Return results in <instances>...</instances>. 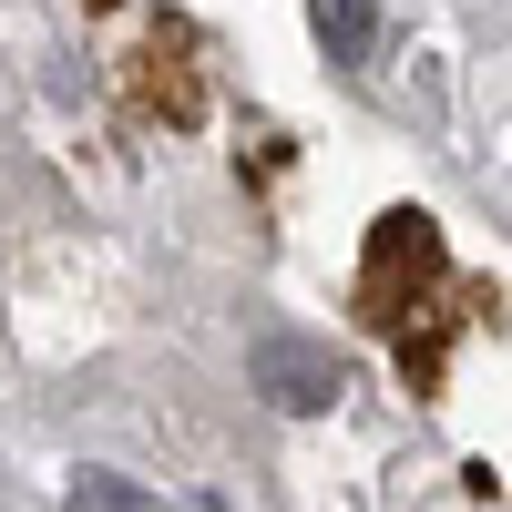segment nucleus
<instances>
[{"instance_id": "f257e3e1", "label": "nucleus", "mask_w": 512, "mask_h": 512, "mask_svg": "<svg viewBox=\"0 0 512 512\" xmlns=\"http://www.w3.org/2000/svg\"><path fill=\"white\" fill-rule=\"evenodd\" d=\"M256 390H267L277 410H328L338 400V359L297 349V338H267V349H256Z\"/></svg>"}, {"instance_id": "f03ea898", "label": "nucleus", "mask_w": 512, "mask_h": 512, "mask_svg": "<svg viewBox=\"0 0 512 512\" xmlns=\"http://www.w3.org/2000/svg\"><path fill=\"white\" fill-rule=\"evenodd\" d=\"M72 512H216V502H154V492L113 482V472H82L72 482Z\"/></svg>"}, {"instance_id": "7ed1b4c3", "label": "nucleus", "mask_w": 512, "mask_h": 512, "mask_svg": "<svg viewBox=\"0 0 512 512\" xmlns=\"http://www.w3.org/2000/svg\"><path fill=\"white\" fill-rule=\"evenodd\" d=\"M318 31H328V62H369L379 0H318Z\"/></svg>"}]
</instances>
